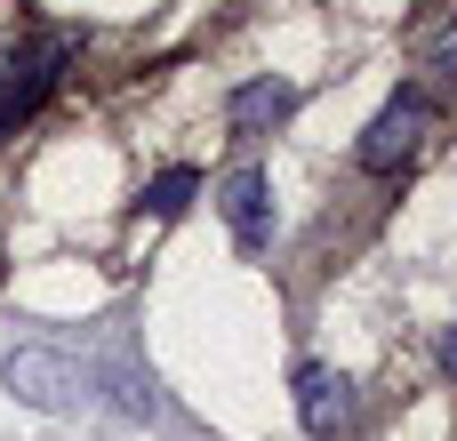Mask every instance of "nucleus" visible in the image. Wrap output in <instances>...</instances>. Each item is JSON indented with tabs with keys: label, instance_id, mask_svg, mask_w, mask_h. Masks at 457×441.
Here are the masks:
<instances>
[{
	"label": "nucleus",
	"instance_id": "obj_1",
	"mask_svg": "<svg viewBox=\"0 0 457 441\" xmlns=\"http://www.w3.org/2000/svg\"><path fill=\"white\" fill-rule=\"evenodd\" d=\"M0 386H8L24 410H48V418L96 410V378H88L80 362L48 354V345H24V354H8V362H0Z\"/></svg>",
	"mask_w": 457,
	"mask_h": 441
},
{
	"label": "nucleus",
	"instance_id": "obj_2",
	"mask_svg": "<svg viewBox=\"0 0 457 441\" xmlns=\"http://www.w3.org/2000/svg\"><path fill=\"white\" fill-rule=\"evenodd\" d=\"M426 112H434V104H426V88H402V96L361 129V145H353V153H361V169H394V161L426 137Z\"/></svg>",
	"mask_w": 457,
	"mask_h": 441
},
{
	"label": "nucleus",
	"instance_id": "obj_3",
	"mask_svg": "<svg viewBox=\"0 0 457 441\" xmlns=\"http://www.w3.org/2000/svg\"><path fill=\"white\" fill-rule=\"evenodd\" d=\"M225 233H233V249H273V185H265V169H233L225 177Z\"/></svg>",
	"mask_w": 457,
	"mask_h": 441
},
{
	"label": "nucleus",
	"instance_id": "obj_4",
	"mask_svg": "<svg viewBox=\"0 0 457 441\" xmlns=\"http://www.w3.org/2000/svg\"><path fill=\"white\" fill-rule=\"evenodd\" d=\"M345 418H353V378L329 370V362H305V370H297V426L313 441H329Z\"/></svg>",
	"mask_w": 457,
	"mask_h": 441
},
{
	"label": "nucleus",
	"instance_id": "obj_5",
	"mask_svg": "<svg viewBox=\"0 0 457 441\" xmlns=\"http://www.w3.org/2000/svg\"><path fill=\"white\" fill-rule=\"evenodd\" d=\"M56 56H64V48H40L32 64H8V80H0V137H8L16 121H32V104H40L48 80H56Z\"/></svg>",
	"mask_w": 457,
	"mask_h": 441
},
{
	"label": "nucleus",
	"instance_id": "obj_6",
	"mask_svg": "<svg viewBox=\"0 0 457 441\" xmlns=\"http://www.w3.org/2000/svg\"><path fill=\"white\" fill-rule=\"evenodd\" d=\"M233 129H273V121H289L297 112V88L289 80H249V88H233Z\"/></svg>",
	"mask_w": 457,
	"mask_h": 441
},
{
	"label": "nucleus",
	"instance_id": "obj_7",
	"mask_svg": "<svg viewBox=\"0 0 457 441\" xmlns=\"http://www.w3.org/2000/svg\"><path fill=\"white\" fill-rule=\"evenodd\" d=\"M193 193H201V177H193V169H161V177L145 185V209H153V217H185V209H193Z\"/></svg>",
	"mask_w": 457,
	"mask_h": 441
},
{
	"label": "nucleus",
	"instance_id": "obj_8",
	"mask_svg": "<svg viewBox=\"0 0 457 441\" xmlns=\"http://www.w3.org/2000/svg\"><path fill=\"white\" fill-rule=\"evenodd\" d=\"M104 386H112L120 418H161V394H153V378H137V370H104Z\"/></svg>",
	"mask_w": 457,
	"mask_h": 441
},
{
	"label": "nucleus",
	"instance_id": "obj_9",
	"mask_svg": "<svg viewBox=\"0 0 457 441\" xmlns=\"http://www.w3.org/2000/svg\"><path fill=\"white\" fill-rule=\"evenodd\" d=\"M434 72H457V24L442 32V40H434Z\"/></svg>",
	"mask_w": 457,
	"mask_h": 441
},
{
	"label": "nucleus",
	"instance_id": "obj_10",
	"mask_svg": "<svg viewBox=\"0 0 457 441\" xmlns=\"http://www.w3.org/2000/svg\"><path fill=\"white\" fill-rule=\"evenodd\" d=\"M442 378H457V329H442Z\"/></svg>",
	"mask_w": 457,
	"mask_h": 441
}]
</instances>
